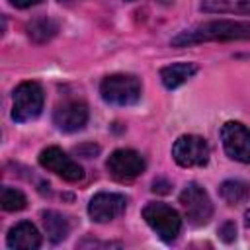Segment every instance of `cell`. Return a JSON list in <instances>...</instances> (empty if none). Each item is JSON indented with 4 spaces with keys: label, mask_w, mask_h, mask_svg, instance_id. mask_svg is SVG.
Returning a JSON list of instances; mask_svg holds the SVG:
<instances>
[{
    "label": "cell",
    "mask_w": 250,
    "mask_h": 250,
    "mask_svg": "<svg viewBox=\"0 0 250 250\" xmlns=\"http://www.w3.org/2000/svg\"><path fill=\"white\" fill-rule=\"evenodd\" d=\"M230 39H250V21H238V20L205 21L176 35L172 39V45L188 47L205 41H230Z\"/></svg>",
    "instance_id": "6da1fadb"
},
{
    "label": "cell",
    "mask_w": 250,
    "mask_h": 250,
    "mask_svg": "<svg viewBox=\"0 0 250 250\" xmlns=\"http://www.w3.org/2000/svg\"><path fill=\"white\" fill-rule=\"evenodd\" d=\"M100 94L111 105H133L141 100V82L131 74H111L102 80Z\"/></svg>",
    "instance_id": "7a4b0ae2"
},
{
    "label": "cell",
    "mask_w": 250,
    "mask_h": 250,
    "mask_svg": "<svg viewBox=\"0 0 250 250\" xmlns=\"http://www.w3.org/2000/svg\"><path fill=\"white\" fill-rule=\"evenodd\" d=\"M143 219L146 221V225L164 240V242H172L178 238L180 229H182V219L178 215L176 209H172L166 203H146L143 209Z\"/></svg>",
    "instance_id": "3957f363"
},
{
    "label": "cell",
    "mask_w": 250,
    "mask_h": 250,
    "mask_svg": "<svg viewBox=\"0 0 250 250\" xmlns=\"http://www.w3.org/2000/svg\"><path fill=\"white\" fill-rule=\"evenodd\" d=\"M180 203H182L186 219L191 227H203L213 217V203H211L207 191L195 182H191L184 188V191L180 193Z\"/></svg>",
    "instance_id": "277c9868"
},
{
    "label": "cell",
    "mask_w": 250,
    "mask_h": 250,
    "mask_svg": "<svg viewBox=\"0 0 250 250\" xmlns=\"http://www.w3.org/2000/svg\"><path fill=\"white\" fill-rule=\"evenodd\" d=\"M43 109V90L37 82H21L14 90L12 117L14 121L25 123L35 119Z\"/></svg>",
    "instance_id": "5b68a950"
},
{
    "label": "cell",
    "mask_w": 250,
    "mask_h": 250,
    "mask_svg": "<svg viewBox=\"0 0 250 250\" xmlns=\"http://www.w3.org/2000/svg\"><path fill=\"white\" fill-rule=\"evenodd\" d=\"M172 156L184 168H199L209 162V145L199 135H182L172 146Z\"/></svg>",
    "instance_id": "8992f818"
},
{
    "label": "cell",
    "mask_w": 250,
    "mask_h": 250,
    "mask_svg": "<svg viewBox=\"0 0 250 250\" xmlns=\"http://www.w3.org/2000/svg\"><path fill=\"white\" fill-rule=\"evenodd\" d=\"M225 152L236 162H250V129L238 121H227L221 127Z\"/></svg>",
    "instance_id": "52a82bcc"
},
{
    "label": "cell",
    "mask_w": 250,
    "mask_h": 250,
    "mask_svg": "<svg viewBox=\"0 0 250 250\" xmlns=\"http://www.w3.org/2000/svg\"><path fill=\"white\" fill-rule=\"evenodd\" d=\"M105 166H107V172L113 180L129 182V180H133L145 172V158L131 148H119V150L111 152Z\"/></svg>",
    "instance_id": "ba28073f"
},
{
    "label": "cell",
    "mask_w": 250,
    "mask_h": 250,
    "mask_svg": "<svg viewBox=\"0 0 250 250\" xmlns=\"http://www.w3.org/2000/svg\"><path fill=\"white\" fill-rule=\"evenodd\" d=\"M39 164L49 172H55L66 182H80L84 178V170L78 162L66 156L59 146H47L39 154Z\"/></svg>",
    "instance_id": "9c48e42d"
},
{
    "label": "cell",
    "mask_w": 250,
    "mask_h": 250,
    "mask_svg": "<svg viewBox=\"0 0 250 250\" xmlns=\"http://www.w3.org/2000/svg\"><path fill=\"white\" fill-rule=\"evenodd\" d=\"M127 199L121 193H96L88 203V213L96 223H107L125 213Z\"/></svg>",
    "instance_id": "30bf717a"
},
{
    "label": "cell",
    "mask_w": 250,
    "mask_h": 250,
    "mask_svg": "<svg viewBox=\"0 0 250 250\" xmlns=\"http://www.w3.org/2000/svg\"><path fill=\"white\" fill-rule=\"evenodd\" d=\"M53 121L57 125V129H61L64 133L80 131L88 123V107L84 102L66 100L57 105V109L53 113Z\"/></svg>",
    "instance_id": "8fae6325"
},
{
    "label": "cell",
    "mask_w": 250,
    "mask_h": 250,
    "mask_svg": "<svg viewBox=\"0 0 250 250\" xmlns=\"http://www.w3.org/2000/svg\"><path fill=\"white\" fill-rule=\"evenodd\" d=\"M6 244L12 250H37L41 246V234L29 221H21L14 225L8 232Z\"/></svg>",
    "instance_id": "7c38bea8"
},
{
    "label": "cell",
    "mask_w": 250,
    "mask_h": 250,
    "mask_svg": "<svg viewBox=\"0 0 250 250\" xmlns=\"http://www.w3.org/2000/svg\"><path fill=\"white\" fill-rule=\"evenodd\" d=\"M195 70L197 66L193 62H174L160 70V80L168 90H174L184 82H188L195 74Z\"/></svg>",
    "instance_id": "4fadbf2b"
},
{
    "label": "cell",
    "mask_w": 250,
    "mask_h": 250,
    "mask_svg": "<svg viewBox=\"0 0 250 250\" xmlns=\"http://www.w3.org/2000/svg\"><path fill=\"white\" fill-rule=\"evenodd\" d=\"M43 229H45L49 240L55 242V244H59V242H62L68 236L70 223L59 211H43Z\"/></svg>",
    "instance_id": "5bb4252c"
},
{
    "label": "cell",
    "mask_w": 250,
    "mask_h": 250,
    "mask_svg": "<svg viewBox=\"0 0 250 250\" xmlns=\"http://www.w3.org/2000/svg\"><path fill=\"white\" fill-rule=\"evenodd\" d=\"M201 10L211 14H250V0H203Z\"/></svg>",
    "instance_id": "9a60e30c"
},
{
    "label": "cell",
    "mask_w": 250,
    "mask_h": 250,
    "mask_svg": "<svg viewBox=\"0 0 250 250\" xmlns=\"http://www.w3.org/2000/svg\"><path fill=\"white\" fill-rule=\"evenodd\" d=\"M219 193H221V197L229 205H240V203H246L248 201V197H250V186L246 182H240V180H227V182L221 184Z\"/></svg>",
    "instance_id": "2e32d148"
},
{
    "label": "cell",
    "mask_w": 250,
    "mask_h": 250,
    "mask_svg": "<svg viewBox=\"0 0 250 250\" xmlns=\"http://www.w3.org/2000/svg\"><path fill=\"white\" fill-rule=\"evenodd\" d=\"M57 31H59V25L51 18H37V20H33V21L27 23V33L37 43L49 41Z\"/></svg>",
    "instance_id": "e0dca14e"
},
{
    "label": "cell",
    "mask_w": 250,
    "mask_h": 250,
    "mask_svg": "<svg viewBox=\"0 0 250 250\" xmlns=\"http://www.w3.org/2000/svg\"><path fill=\"white\" fill-rule=\"evenodd\" d=\"M0 203H2L4 211H21L27 205V199H25V195L20 189L4 186L2 193H0Z\"/></svg>",
    "instance_id": "ac0fdd59"
},
{
    "label": "cell",
    "mask_w": 250,
    "mask_h": 250,
    "mask_svg": "<svg viewBox=\"0 0 250 250\" xmlns=\"http://www.w3.org/2000/svg\"><path fill=\"white\" fill-rule=\"evenodd\" d=\"M219 236L225 240V242H232L236 238V225L232 221H225L221 227H219Z\"/></svg>",
    "instance_id": "d6986e66"
},
{
    "label": "cell",
    "mask_w": 250,
    "mask_h": 250,
    "mask_svg": "<svg viewBox=\"0 0 250 250\" xmlns=\"http://www.w3.org/2000/svg\"><path fill=\"white\" fill-rule=\"evenodd\" d=\"M170 188H172V184L166 180H154L152 182V191H156V193H168Z\"/></svg>",
    "instance_id": "ffe728a7"
},
{
    "label": "cell",
    "mask_w": 250,
    "mask_h": 250,
    "mask_svg": "<svg viewBox=\"0 0 250 250\" xmlns=\"http://www.w3.org/2000/svg\"><path fill=\"white\" fill-rule=\"evenodd\" d=\"M39 2H43V0H10V4L16 6V8H31Z\"/></svg>",
    "instance_id": "44dd1931"
},
{
    "label": "cell",
    "mask_w": 250,
    "mask_h": 250,
    "mask_svg": "<svg viewBox=\"0 0 250 250\" xmlns=\"http://www.w3.org/2000/svg\"><path fill=\"white\" fill-rule=\"evenodd\" d=\"M244 219H246V227H250V209L244 213Z\"/></svg>",
    "instance_id": "7402d4cb"
},
{
    "label": "cell",
    "mask_w": 250,
    "mask_h": 250,
    "mask_svg": "<svg viewBox=\"0 0 250 250\" xmlns=\"http://www.w3.org/2000/svg\"><path fill=\"white\" fill-rule=\"evenodd\" d=\"M61 2H74V0H61Z\"/></svg>",
    "instance_id": "603a6c76"
}]
</instances>
